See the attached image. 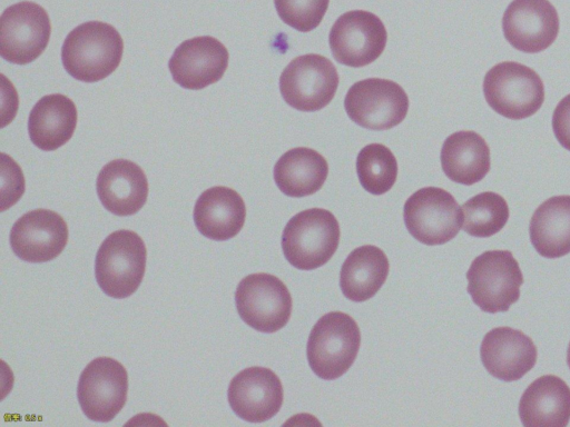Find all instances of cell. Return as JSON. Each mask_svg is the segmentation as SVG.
<instances>
[{
  "instance_id": "cell-26",
  "label": "cell",
  "mask_w": 570,
  "mask_h": 427,
  "mask_svg": "<svg viewBox=\"0 0 570 427\" xmlns=\"http://www.w3.org/2000/svg\"><path fill=\"white\" fill-rule=\"evenodd\" d=\"M530 240L544 258L570 252V196H554L542 202L531 217Z\"/></svg>"
},
{
  "instance_id": "cell-3",
  "label": "cell",
  "mask_w": 570,
  "mask_h": 427,
  "mask_svg": "<svg viewBox=\"0 0 570 427\" xmlns=\"http://www.w3.org/2000/svg\"><path fill=\"white\" fill-rule=\"evenodd\" d=\"M360 346L361 332L350 315L342 311L325 314L309 332L308 365L320 378L336 379L353 365Z\"/></svg>"
},
{
  "instance_id": "cell-10",
  "label": "cell",
  "mask_w": 570,
  "mask_h": 427,
  "mask_svg": "<svg viewBox=\"0 0 570 427\" xmlns=\"http://www.w3.org/2000/svg\"><path fill=\"white\" fill-rule=\"evenodd\" d=\"M347 116L371 130H387L401 123L409 110V98L394 81L368 78L355 82L344 99Z\"/></svg>"
},
{
  "instance_id": "cell-14",
  "label": "cell",
  "mask_w": 570,
  "mask_h": 427,
  "mask_svg": "<svg viewBox=\"0 0 570 427\" xmlns=\"http://www.w3.org/2000/svg\"><path fill=\"white\" fill-rule=\"evenodd\" d=\"M508 42L525 53L543 51L559 32V16L549 0H513L502 17Z\"/></svg>"
},
{
  "instance_id": "cell-25",
  "label": "cell",
  "mask_w": 570,
  "mask_h": 427,
  "mask_svg": "<svg viewBox=\"0 0 570 427\" xmlns=\"http://www.w3.org/2000/svg\"><path fill=\"white\" fill-rule=\"evenodd\" d=\"M389 268L387 257L382 249L373 245L361 246L354 249L342 265L341 290L352 301H365L383 286Z\"/></svg>"
},
{
  "instance_id": "cell-1",
  "label": "cell",
  "mask_w": 570,
  "mask_h": 427,
  "mask_svg": "<svg viewBox=\"0 0 570 427\" xmlns=\"http://www.w3.org/2000/svg\"><path fill=\"white\" fill-rule=\"evenodd\" d=\"M122 52L124 41L115 27L102 21H88L68 33L61 48V60L72 78L96 82L117 69Z\"/></svg>"
},
{
  "instance_id": "cell-28",
  "label": "cell",
  "mask_w": 570,
  "mask_h": 427,
  "mask_svg": "<svg viewBox=\"0 0 570 427\" xmlns=\"http://www.w3.org/2000/svg\"><path fill=\"white\" fill-rule=\"evenodd\" d=\"M356 172L361 186L367 192L380 196L387 192L395 183L397 162L386 146L370 143L357 155Z\"/></svg>"
},
{
  "instance_id": "cell-18",
  "label": "cell",
  "mask_w": 570,
  "mask_h": 427,
  "mask_svg": "<svg viewBox=\"0 0 570 427\" xmlns=\"http://www.w3.org/2000/svg\"><path fill=\"white\" fill-rule=\"evenodd\" d=\"M480 355L489 374L504 381H514L534 367L538 350L532 339L522 331L497 327L483 337Z\"/></svg>"
},
{
  "instance_id": "cell-24",
  "label": "cell",
  "mask_w": 570,
  "mask_h": 427,
  "mask_svg": "<svg viewBox=\"0 0 570 427\" xmlns=\"http://www.w3.org/2000/svg\"><path fill=\"white\" fill-rule=\"evenodd\" d=\"M328 175L325 158L307 147L286 151L274 166V180L289 197H305L318 191Z\"/></svg>"
},
{
  "instance_id": "cell-17",
  "label": "cell",
  "mask_w": 570,
  "mask_h": 427,
  "mask_svg": "<svg viewBox=\"0 0 570 427\" xmlns=\"http://www.w3.org/2000/svg\"><path fill=\"white\" fill-rule=\"evenodd\" d=\"M229 54L226 47L210 36L183 41L169 59L168 67L176 83L198 90L217 82L225 73Z\"/></svg>"
},
{
  "instance_id": "cell-9",
  "label": "cell",
  "mask_w": 570,
  "mask_h": 427,
  "mask_svg": "<svg viewBox=\"0 0 570 427\" xmlns=\"http://www.w3.org/2000/svg\"><path fill=\"white\" fill-rule=\"evenodd\" d=\"M235 304L240 318L262 332H275L289 320L292 297L277 277L252 274L240 280L235 292Z\"/></svg>"
},
{
  "instance_id": "cell-13",
  "label": "cell",
  "mask_w": 570,
  "mask_h": 427,
  "mask_svg": "<svg viewBox=\"0 0 570 427\" xmlns=\"http://www.w3.org/2000/svg\"><path fill=\"white\" fill-rule=\"evenodd\" d=\"M386 40L387 32L382 20L364 10L343 13L328 34L335 60L353 68L375 61L385 49Z\"/></svg>"
},
{
  "instance_id": "cell-27",
  "label": "cell",
  "mask_w": 570,
  "mask_h": 427,
  "mask_svg": "<svg viewBox=\"0 0 570 427\" xmlns=\"http://www.w3.org/2000/svg\"><path fill=\"white\" fill-rule=\"evenodd\" d=\"M463 230L473 237L487 238L499 232L508 222L509 207L497 192H481L462 206Z\"/></svg>"
},
{
  "instance_id": "cell-30",
  "label": "cell",
  "mask_w": 570,
  "mask_h": 427,
  "mask_svg": "<svg viewBox=\"0 0 570 427\" xmlns=\"http://www.w3.org/2000/svg\"><path fill=\"white\" fill-rule=\"evenodd\" d=\"M552 129L560 145L570 151V95L557 105L552 115Z\"/></svg>"
},
{
  "instance_id": "cell-15",
  "label": "cell",
  "mask_w": 570,
  "mask_h": 427,
  "mask_svg": "<svg viewBox=\"0 0 570 427\" xmlns=\"http://www.w3.org/2000/svg\"><path fill=\"white\" fill-rule=\"evenodd\" d=\"M68 241L63 218L49 209H35L21 216L10 231V246L18 258L46 262L58 257Z\"/></svg>"
},
{
  "instance_id": "cell-21",
  "label": "cell",
  "mask_w": 570,
  "mask_h": 427,
  "mask_svg": "<svg viewBox=\"0 0 570 427\" xmlns=\"http://www.w3.org/2000/svg\"><path fill=\"white\" fill-rule=\"evenodd\" d=\"M519 416L528 427H566L570 420L569 386L554 375L537 378L520 398Z\"/></svg>"
},
{
  "instance_id": "cell-16",
  "label": "cell",
  "mask_w": 570,
  "mask_h": 427,
  "mask_svg": "<svg viewBox=\"0 0 570 427\" xmlns=\"http://www.w3.org/2000/svg\"><path fill=\"white\" fill-rule=\"evenodd\" d=\"M284 398L278 376L269 368L248 367L229 383L227 399L233 411L249 423H263L274 417Z\"/></svg>"
},
{
  "instance_id": "cell-8",
  "label": "cell",
  "mask_w": 570,
  "mask_h": 427,
  "mask_svg": "<svg viewBox=\"0 0 570 427\" xmlns=\"http://www.w3.org/2000/svg\"><path fill=\"white\" fill-rule=\"evenodd\" d=\"M338 87V73L330 59L316 53L294 58L279 77V90L289 107L317 111L327 106Z\"/></svg>"
},
{
  "instance_id": "cell-12",
  "label": "cell",
  "mask_w": 570,
  "mask_h": 427,
  "mask_svg": "<svg viewBox=\"0 0 570 427\" xmlns=\"http://www.w3.org/2000/svg\"><path fill=\"white\" fill-rule=\"evenodd\" d=\"M127 391L128 374L125 367L114 358L98 357L80 374L77 397L90 420L107 423L125 406Z\"/></svg>"
},
{
  "instance_id": "cell-29",
  "label": "cell",
  "mask_w": 570,
  "mask_h": 427,
  "mask_svg": "<svg viewBox=\"0 0 570 427\" xmlns=\"http://www.w3.org/2000/svg\"><path fill=\"white\" fill-rule=\"evenodd\" d=\"M328 3L330 0H274L282 21L301 32H308L321 23Z\"/></svg>"
},
{
  "instance_id": "cell-23",
  "label": "cell",
  "mask_w": 570,
  "mask_h": 427,
  "mask_svg": "<svg viewBox=\"0 0 570 427\" xmlns=\"http://www.w3.org/2000/svg\"><path fill=\"white\" fill-rule=\"evenodd\" d=\"M441 165L452 181L471 186L490 170V149L476 132L462 130L450 135L441 149Z\"/></svg>"
},
{
  "instance_id": "cell-31",
  "label": "cell",
  "mask_w": 570,
  "mask_h": 427,
  "mask_svg": "<svg viewBox=\"0 0 570 427\" xmlns=\"http://www.w3.org/2000/svg\"><path fill=\"white\" fill-rule=\"evenodd\" d=\"M567 364L570 368V342H569L568 350H567Z\"/></svg>"
},
{
  "instance_id": "cell-6",
  "label": "cell",
  "mask_w": 570,
  "mask_h": 427,
  "mask_svg": "<svg viewBox=\"0 0 570 427\" xmlns=\"http://www.w3.org/2000/svg\"><path fill=\"white\" fill-rule=\"evenodd\" d=\"M468 292L483 311H507L520 298L523 276L508 250H489L478 256L468 272Z\"/></svg>"
},
{
  "instance_id": "cell-2",
  "label": "cell",
  "mask_w": 570,
  "mask_h": 427,
  "mask_svg": "<svg viewBox=\"0 0 570 427\" xmlns=\"http://www.w3.org/2000/svg\"><path fill=\"white\" fill-rule=\"evenodd\" d=\"M340 225L335 216L323 208H311L293 216L282 235L286 260L301 270L325 265L340 242Z\"/></svg>"
},
{
  "instance_id": "cell-20",
  "label": "cell",
  "mask_w": 570,
  "mask_h": 427,
  "mask_svg": "<svg viewBox=\"0 0 570 427\" xmlns=\"http://www.w3.org/2000/svg\"><path fill=\"white\" fill-rule=\"evenodd\" d=\"M246 207L240 195L228 187L206 189L194 207V221L205 237L223 241L235 237L243 228Z\"/></svg>"
},
{
  "instance_id": "cell-7",
  "label": "cell",
  "mask_w": 570,
  "mask_h": 427,
  "mask_svg": "<svg viewBox=\"0 0 570 427\" xmlns=\"http://www.w3.org/2000/svg\"><path fill=\"white\" fill-rule=\"evenodd\" d=\"M403 218L409 232L428 246L450 241L463 225V212L454 197L438 187H424L411 195Z\"/></svg>"
},
{
  "instance_id": "cell-4",
  "label": "cell",
  "mask_w": 570,
  "mask_h": 427,
  "mask_svg": "<svg viewBox=\"0 0 570 427\" xmlns=\"http://www.w3.org/2000/svg\"><path fill=\"white\" fill-rule=\"evenodd\" d=\"M147 250L144 240L131 230H117L100 245L95 276L107 296L122 299L132 295L145 275Z\"/></svg>"
},
{
  "instance_id": "cell-19",
  "label": "cell",
  "mask_w": 570,
  "mask_h": 427,
  "mask_svg": "<svg viewBox=\"0 0 570 427\" xmlns=\"http://www.w3.org/2000/svg\"><path fill=\"white\" fill-rule=\"evenodd\" d=\"M102 206L116 216L138 212L147 201L148 181L144 170L126 159L105 165L96 181Z\"/></svg>"
},
{
  "instance_id": "cell-22",
  "label": "cell",
  "mask_w": 570,
  "mask_h": 427,
  "mask_svg": "<svg viewBox=\"0 0 570 427\" xmlns=\"http://www.w3.org/2000/svg\"><path fill=\"white\" fill-rule=\"evenodd\" d=\"M77 119V108L70 98L61 93L47 95L29 113L30 140L41 150L53 151L70 140Z\"/></svg>"
},
{
  "instance_id": "cell-11",
  "label": "cell",
  "mask_w": 570,
  "mask_h": 427,
  "mask_svg": "<svg viewBox=\"0 0 570 427\" xmlns=\"http://www.w3.org/2000/svg\"><path fill=\"white\" fill-rule=\"evenodd\" d=\"M51 24L47 11L36 2L8 7L0 19V52L7 61L27 64L47 48Z\"/></svg>"
},
{
  "instance_id": "cell-5",
  "label": "cell",
  "mask_w": 570,
  "mask_h": 427,
  "mask_svg": "<svg viewBox=\"0 0 570 427\" xmlns=\"http://www.w3.org/2000/svg\"><path fill=\"white\" fill-rule=\"evenodd\" d=\"M483 93L495 112L520 120L540 109L544 100V86L531 68L519 62L504 61L485 73Z\"/></svg>"
}]
</instances>
